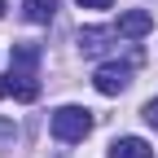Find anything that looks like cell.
Wrapping results in <instances>:
<instances>
[{"instance_id":"30bf717a","label":"cell","mask_w":158,"mask_h":158,"mask_svg":"<svg viewBox=\"0 0 158 158\" xmlns=\"http://www.w3.org/2000/svg\"><path fill=\"white\" fill-rule=\"evenodd\" d=\"M75 5H79V9H110L114 0H75Z\"/></svg>"},{"instance_id":"8992f818","label":"cell","mask_w":158,"mask_h":158,"mask_svg":"<svg viewBox=\"0 0 158 158\" xmlns=\"http://www.w3.org/2000/svg\"><path fill=\"white\" fill-rule=\"evenodd\" d=\"M110 158H154V145L141 141V136H118L110 145Z\"/></svg>"},{"instance_id":"8fae6325","label":"cell","mask_w":158,"mask_h":158,"mask_svg":"<svg viewBox=\"0 0 158 158\" xmlns=\"http://www.w3.org/2000/svg\"><path fill=\"white\" fill-rule=\"evenodd\" d=\"M0 18H5V0H0Z\"/></svg>"},{"instance_id":"3957f363","label":"cell","mask_w":158,"mask_h":158,"mask_svg":"<svg viewBox=\"0 0 158 158\" xmlns=\"http://www.w3.org/2000/svg\"><path fill=\"white\" fill-rule=\"evenodd\" d=\"M35 101L40 97V79H35V66H13L9 62V75L0 79V101Z\"/></svg>"},{"instance_id":"277c9868","label":"cell","mask_w":158,"mask_h":158,"mask_svg":"<svg viewBox=\"0 0 158 158\" xmlns=\"http://www.w3.org/2000/svg\"><path fill=\"white\" fill-rule=\"evenodd\" d=\"M123 40H145L154 31V13L149 9H127V13H118V27H114Z\"/></svg>"},{"instance_id":"5b68a950","label":"cell","mask_w":158,"mask_h":158,"mask_svg":"<svg viewBox=\"0 0 158 158\" xmlns=\"http://www.w3.org/2000/svg\"><path fill=\"white\" fill-rule=\"evenodd\" d=\"M114 40H118V31H114V27H84V31H79V48L92 57V53H106Z\"/></svg>"},{"instance_id":"52a82bcc","label":"cell","mask_w":158,"mask_h":158,"mask_svg":"<svg viewBox=\"0 0 158 158\" xmlns=\"http://www.w3.org/2000/svg\"><path fill=\"white\" fill-rule=\"evenodd\" d=\"M22 13H27V22L44 27V22H53V13H57V0H22Z\"/></svg>"},{"instance_id":"ba28073f","label":"cell","mask_w":158,"mask_h":158,"mask_svg":"<svg viewBox=\"0 0 158 158\" xmlns=\"http://www.w3.org/2000/svg\"><path fill=\"white\" fill-rule=\"evenodd\" d=\"M13 141H18V123L0 114V149H13Z\"/></svg>"},{"instance_id":"9c48e42d","label":"cell","mask_w":158,"mask_h":158,"mask_svg":"<svg viewBox=\"0 0 158 158\" xmlns=\"http://www.w3.org/2000/svg\"><path fill=\"white\" fill-rule=\"evenodd\" d=\"M141 114H145V123H149V127H158V97H149Z\"/></svg>"},{"instance_id":"7a4b0ae2","label":"cell","mask_w":158,"mask_h":158,"mask_svg":"<svg viewBox=\"0 0 158 158\" xmlns=\"http://www.w3.org/2000/svg\"><path fill=\"white\" fill-rule=\"evenodd\" d=\"M141 62H145V53H141V48H136L127 62H106L101 70L92 75V88L101 92V97H118V92L132 84V66H141Z\"/></svg>"},{"instance_id":"6da1fadb","label":"cell","mask_w":158,"mask_h":158,"mask_svg":"<svg viewBox=\"0 0 158 158\" xmlns=\"http://www.w3.org/2000/svg\"><path fill=\"white\" fill-rule=\"evenodd\" d=\"M92 110L84 106H57L53 118H48V132H53V141H62V145H75V141H84V136L92 132Z\"/></svg>"}]
</instances>
